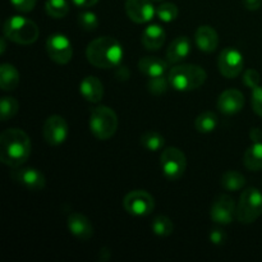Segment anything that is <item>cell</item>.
Returning <instances> with one entry per match:
<instances>
[{
    "label": "cell",
    "mask_w": 262,
    "mask_h": 262,
    "mask_svg": "<svg viewBox=\"0 0 262 262\" xmlns=\"http://www.w3.org/2000/svg\"><path fill=\"white\" fill-rule=\"evenodd\" d=\"M31 140L18 128H9L0 135V161L9 168H19L31 155Z\"/></svg>",
    "instance_id": "1"
},
{
    "label": "cell",
    "mask_w": 262,
    "mask_h": 262,
    "mask_svg": "<svg viewBox=\"0 0 262 262\" xmlns=\"http://www.w3.org/2000/svg\"><path fill=\"white\" fill-rule=\"evenodd\" d=\"M123 55L124 51L120 42L110 36L95 38L86 49L87 60L100 69L117 68L122 63Z\"/></svg>",
    "instance_id": "2"
},
{
    "label": "cell",
    "mask_w": 262,
    "mask_h": 262,
    "mask_svg": "<svg viewBox=\"0 0 262 262\" xmlns=\"http://www.w3.org/2000/svg\"><path fill=\"white\" fill-rule=\"evenodd\" d=\"M168 78L174 90L179 92H188L200 89L206 82L207 74L200 66L181 64L170 69Z\"/></svg>",
    "instance_id": "3"
},
{
    "label": "cell",
    "mask_w": 262,
    "mask_h": 262,
    "mask_svg": "<svg viewBox=\"0 0 262 262\" xmlns=\"http://www.w3.org/2000/svg\"><path fill=\"white\" fill-rule=\"evenodd\" d=\"M3 32L8 40L19 45H31L36 42L40 35L38 26L33 20L20 15L8 18L3 27Z\"/></svg>",
    "instance_id": "4"
},
{
    "label": "cell",
    "mask_w": 262,
    "mask_h": 262,
    "mask_svg": "<svg viewBox=\"0 0 262 262\" xmlns=\"http://www.w3.org/2000/svg\"><path fill=\"white\" fill-rule=\"evenodd\" d=\"M90 130L100 141H106L118 129V117L109 106H97L90 114Z\"/></svg>",
    "instance_id": "5"
},
{
    "label": "cell",
    "mask_w": 262,
    "mask_h": 262,
    "mask_svg": "<svg viewBox=\"0 0 262 262\" xmlns=\"http://www.w3.org/2000/svg\"><path fill=\"white\" fill-rule=\"evenodd\" d=\"M262 215V193L250 187L242 192L237 205V220L241 224H252Z\"/></svg>",
    "instance_id": "6"
},
{
    "label": "cell",
    "mask_w": 262,
    "mask_h": 262,
    "mask_svg": "<svg viewBox=\"0 0 262 262\" xmlns=\"http://www.w3.org/2000/svg\"><path fill=\"white\" fill-rule=\"evenodd\" d=\"M160 168L168 181H178L186 171V155L183 151L177 147L165 148L160 156Z\"/></svg>",
    "instance_id": "7"
},
{
    "label": "cell",
    "mask_w": 262,
    "mask_h": 262,
    "mask_svg": "<svg viewBox=\"0 0 262 262\" xmlns=\"http://www.w3.org/2000/svg\"><path fill=\"white\" fill-rule=\"evenodd\" d=\"M123 207L132 216H147L155 209V200L148 192L136 189L125 194L123 200Z\"/></svg>",
    "instance_id": "8"
},
{
    "label": "cell",
    "mask_w": 262,
    "mask_h": 262,
    "mask_svg": "<svg viewBox=\"0 0 262 262\" xmlns=\"http://www.w3.org/2000/svg\"><path fill=\"white\" fill-rule=\"evenodd\" d=\"M217 67L219 71L225 78H235L241 74L245 67V59H243L242 53L238 49L225 48L222 50L217 58Z\"/></svg>",
    "instance_id": "9"
},
{
    "label": "cell",
    "mask_w": 262,
    "mask_h": 262,
    "mask_svg": "<svg viewBox=\"0 0 262 262\" xmlns=\"http://www.w3.org/2000/svg\"><path fill=\"white\" fill-rule=\"evenodd\" d=\"M46 50L49 56L56 64H67L73 56V46L69 38L61 33H54L49 36L46 41Z\"/></svg>",
    "instance_id": "10"
},
{
    "label": "cell",
    "mask_w": 262,
    "mask_h": 262,
    "mask_svg": "<svg viewBox=\"0 0 262 262\" xmlns=\"http://www.w3.org/2000/svg\"><path fill=\"white\" fill-rule=\"evenodd\" d=\"M211 220L215 224L229 225L237 217V206L234 200L228 194H222L214 201L211 206Z\"/></svg>",
    "instance_id": "11"
},
{
    "label": "cell",
    "mask_w": 262,
    "mask_h": 262,
    "mask_svg": "<svg viewBox=\"0 0 262 262\" xmlns=\"http://www.w3.org/2000/svg\"><path fill=\"white\" fill-rule=\"evenodd\" d=\"M43 140L50 146H59L66 142L69 135V128L66 119L60 115H51L46 119L42 128Z\"/></svg>",
    "instance_id": "12"
},
{
    "label": "cell",
    "mask_w": 262,
    "mask_h": 262,
    "mask_svg": "<svg viewBox=\"0 0 262 262\" xmlns=\"http://www.w3.org/2000/svg\"><path fill=\"white\" fill-rule=\"evenodd\" d=\"M13 181L32 192L42 191L46 186L45 176L35 168H15L12 171Z\"/></svg>",
    "instance_id": "13"
},
{
    "label": "cell",
    "mask_w": 262,
    "mask_h": 262,
    "mask_svg": "<svg viewBox=\"0 0 262 262\" xmlns=\"http://www.w3.org/2000/svg\"><path fill=\"white\" fill-rule=\"evenodd\" d=\"M152 0H125V12L135 23L150 22L156 14Z\"/></svg>",
    "instance_id": "14"
},
{
    "label": "cell",
    "mask_w": 262,
    "mask_h": 262,
    "mask_svg": "<svg viewBox=\"0 0 262 262\" xmlns=\"http://www.w3.org/2000/svg\"><path fill=\"white\" fill-rule=\"evenodd\" d=\"M245 106V96L235 89L225 90L217 99V109L224 115H234Z\"/></svg>",
    "instance_id": "15"
},
{
    "label": "cell",
    "mask_w": 262,
    "mask_h": 262,
    "mask_svg": "<svg viewBox=\"0 0 262 262\" xmlns=\"http://www.w3.org/2000/svg\"><path fill=\"white\" fill-rule=\"evenodd\" d=\"M68 229L79 241H89L94 235V227L91 222L79 212H73L68 217Z\"/></svg>",
    "instance_id": "16"
},
{
    "label": "cell",
    "mask_w": 262,
    "mask_h": 262,
    "mask_svg": "<svg viewBox=\"0 0 262 262\" xmlns=\"http://www.w3.org/2000/svg\"><path fill=\"white\" fill-rule=\"evenodd\" d=\"M194 42L199 50L204 53H212L219 45V36L211 26H200L194 33Z\"/></svg>",
    "instance_id": "17"
},
{
    "label": "cell",
    "mask_w": 262,
    "mask_h": 262,
    "mask_svg": "<svg viewBox=\"0 0 262 262\" xmlns=\"http://www.w3.org/2000/svg\"><path fill=\"white\" fill-rule=\"evenodd\" d=\"M79 92L91 104H97L104 97V86L97 77L87 76L79 83Z\"/></svg>",
    "instance_id": "18"
},
{
    "label": "cell",
    "mask_w": 262,
    "mask_h": 262,
    "mask_svg": "<svg viewBox=\"0 0 262 262\" xmlns=\"http://www.w3.org/2000/svg\"><path fill=\"white\" fill-rule=\"evenodd\" d=\"M189 54H191V41L187 36H179L169 45L166 50V58L169 63L178 64L188 58Z\"/></svg>",
    "instance_id": "19"
},
{
    "label": "cell",
    "mask_w": 262,
    "mask_h": 262,
    "mask_svg": "<svg viewBox=\"0 0 262 262\" xmlns=\"http://www.w3.org/2000/svg\"><path fill=\"white\" fill-rule=\"evenodd\" d=\"M165 30L160 25H150L142 32V43L147 50H159L165 42Z\"/></svg>",
    "instance_id": "20"
},
{
    "label": "cell",
    "mask_w": 262,
    "mask_h": 262,
    "mask_svg": "<svg viewBox=\"0 0 262 262\" xmlns=\"http://www.w3.org/2000/svg\"><path fill=\"white\" fill-rule=\"evenodd\" d=\"M169 61L163 60L156 56H145L138 61V69L142 74L151 78V77H158L165 74L168 68Z\"/></svg>",
    "instance_id": "21"
},
{
    "label": "cell",
    "mask_w": 262,
    "mask_h": 262,
    "mask_svg": "<svg viewBox=\"0 0 262 262\" xmlns=\"http://www.w3.org/2000/svg\"><path fill=\"white\" fill-rule=\"evenodd\" d=\"M19 83V72L12 64L4 63L0 67V87L3 91H13Z\"/></svg>",
    "instance_id": "22"
},
{
    "label": "cell",
    "mask_w": 262,
    "mask_h": 262,
    "mask_svg": "<svg viewBox=\"0 0 262 262\" xmlns=\"http://www.w3.org/2000/svg\"><path fill=\"white\" fill-rule=\"evenodd\" d=\"M243 164L251 171H258L262 169V142H255L243 156Z\"/></svg>",
    "instance_id": "23"
},
{
    "label": "cell",
    "mask_w": 262,
    "mask_h": 262,
    "mask_svg": "<svg viewBox=\"0 0 262 262\" xmlns=\"http://www.w3.org/2000/svg\"><path fill=\"white\" fill-rule=\"evenodd\" d=\"M246 177L242 173L235 170H229L223 174L222 177V187L229 192H237L245 188Z\"/></svg>",
    "instance_id": "24"
},
{
    "label": "cell",
    "mask_w": 262,
    "mask_h": 262,
    "mask_svg": "<svg viewBox=\"0 0 262 262\" xmlns=\"http://www.w3.org/2000/svg\"><path fill=\"white\" fill-rule=\"evenodd\" d=\"M217 125V115L214 112H204L197 117L194 122L197 132L211 133Z\"/></svg>",
    "instance_id": "25"
},
{
    "label": "cell",
    "mask_w": 262,
    "mask_h": 262,
    "mask_svg": "<svg viewBox=\"0 0 262 262\" xmlns=\"http://www.w3.org/2000/svg\"><path fill=\"white\" fill-rule=\"evenodd\" d=\"M141 145L148 151H159L165 145V138L155 130H147L141 136Z\"/></svg>",
    "instance_id": "26"
},
{
    "label": "cell",
    "mask_w": 262,
    "mask_h": 262,
    "mask_svg": "<svg viewBox=\"0 0 262 262\" xmlns=\"http://www.w3.org/2000/svg\"><path fill=\"white\" fill-rule=\"evenodd\" d=\"M151 229H152L154 234H156L158 237H169V235L173 234L174 224L168 216L159 215L154 219L152 224H151Z\"/></svg>",
    "instance_id": "27"
},
{
    "label": "cell",
    "mask_w": 262,
    "mask_h": 262,
    "mask_svg": "<svg viewBox=\"0 0 262 262\" xmlns=\"http://www.w3.org/2000/svg\"><path fill=\"white\" fill-rule=\"evenodd\" d=\"M45 10L51 18L60 19L69 12V4L67 0H48L45 4Z\"/></svg>",
    "instance_id": "28"
},
{
    "label": "cell",
    "mask_w": 262,
    "mask_h": 262,
    "mask_svg": "<svg viewBox=\"0 0 262 262\" xmlns=\"http://www.w3.org/2000/svg\"><path fill=\"white\" fill-rule=\"evenodd\" d=\"M18 109H19V104L14 97H3L0 101V117H2L3 122L14 117L18 113Z\"/></svg>",
    "instance_id": "29"
},
{
    "label": "cell",
    "mask_w": 262,
    "mask_h": 262,
    "mask_svg": "<svg viewBox=\"0 0 262 262\" xmlns=\"http://www.w3.org/2000/svg\"><path fill=\"white\" fill-rule=\"evenodd\" d=\"M156 15L161 22L170 23L178 17V8L173 3H163L156 8Z\"/></svg>",
    "instance_id": "30"
},
{
    "label": "cell",
    "mask_w": 262,
    "mask_h": 262,
    "mask_svg": "<svg viewBox=\"0 0 262 262\" xmlns=\"http://www.w3.org/2000/svg\"><path fill=\"white\" fill-rule=\"evenodd\" d=\"M169 86H170V82L169 78H166L165 76H158V77H151L147 82V89L148 91L152 95L156 96H160V95L165 94L168 91Z\"/></svg>",
    "instance_id": "31"
},
{
    "label": "cell",
    "mask_w": 262,
    "mask_h": 262,
    "mask_svg": "<svg viewBox=\"0 0 262 262\" xmlns=\"http://www.w3.org/2000/svg\"><path fill=\"white\" fill-rule=\"evenodd\" d=\"M78 25L84 31H95L99 26V18L94 12H82L78 15Z\"/></svg>",
    "instance_id": "32"
},
{
    "label": "cell",
    "mask_w": 262,
    "mask_h": 262,
    "mask_svg": "<svg viewBox=\"0 0 262 262\" xmlns=\"http://www.w3.org/2000/svg\"><path fill=\"white\" fill-rule=\"evenodd\" d=\"M243 83L250 89H255L260 84V73L256 69H247L243 76Z\"/></svg>",
    "instance_id": "33"
},
{
    "label": "cell",
    "mask_w": 262,
    "mask_h": 262,
    "mask_svg": "<svg viewBox=\"0 0 262 262\" xmlns=\"http://www.w3.org/2000/svg\"><path fill=\"white\" fill-rule=\"evenodd\" d=\"M252 109L256 114L262 117V87L260 84L252 89Z\"/></svg>",
    "instance_id": "34"
},
{
    "label": "cell",
    "mask_w": 262,
    "mask_h": 262,
    "mask_svg": "<svg viewBox=\"0 0 262 262\" xmlns=\"http://www.w3.org/2000/svg\"><path fill=\"white\" fill-rule=\"evenodd\" d=\"M13 7L22 13H28L33 10L36 5V0H10Z\"/></svg>",
    "instance_id": "35"
},
{
    "label": "cell",
    "mask_w": 262,
    "mask_h": 262,
    "mask_svg": "<svg viewBox=\"0 0 262 262\" xmlns=\"http://www.w3.org/2000/svg\"><path fill=\"white\" fill-rule=\"evenodd\" d=\"M227 241V234L223 229L220 228H214L210 232V242L215 246H223Z\"/></svg>",
    "instance_id": "36"
},
{
    "label": "cell",
    "mask_w": 262,
    "mask_h": 262,
    "mask_svg": "<svg viewBox=\"0 0 262 262\" xmlns=\"http://www.w3.org/2000/svg\"><path fill=\"white\" fill-rule=\"evenodd\" d=\"M243 5L248 10H257L262 5V0H242Z\"/></svg>",
    "instance_id": "37"
},
{
    "label": "cell",
    "mask_w": 262,
    "mask_h": 262,
    "mask_svg": "<svg viewBox=\"0 0 262 262\" xmlns=\"http://www.w3.org/2000/svg\"><path fill=\"white\" fill-rule=\"evenodd\" d=\"M117 72H115V76H117L118 79L120 81H125L127 78H129V71H128L127 67H122L118 66L117 67Z\"/></svg>",
    "instance_id": "38"
},
{
    "label": "cell",
    "mask_w": 262,
    "mask_h": 262,
    "mask_svg": "<svg viewBox=\"0 0 262 262\" xmlns=\"http://www.w3.org/2000/svg\"><path fill=\"white\" fill-rule=\"evenodd\" d=\"M72 3L78 8H90L96 5L99 0H72Z\"/></svg>",
    "instance_id": "39"
},
{
    "label": "cell",
    "mask_w": 262,
    "mask_h": 262,
    "mask_svg": "<svg viewBox=\"0 0 262 262\" xmlns=\"http://www.w3.org/2000/svg\"><path fill=\"white\" fill-rule=\"evenodd\" d=\"M250 137L253 142H260V140L262 138V132L258 128H253L250 133Z\"/></svg>",
    "instance_id": "40"
},
{
    "label": "cell",
    "mask_w": 262,
    "mask_h": 262,
    "mask_svg": "<svg viewBox=\"0 0 262 262\" xmlns=\"http://www.w3.org/2000/svg\"><path fill=\"white\" fill-rule=\"evenodd\" d=\"M5 38H7V37H5V36L2 38V50H0V53H2V54H4L5 53V49H7V48H5V46H7V45H5Z\"/></svg>",
    "instance_id": "41"
},
{
    "label": "cell",
    "mask_w": 262,
    "mask_h": 262,
    "mask_svg": "<svg viewBox=\"0 0 262 262\" xmlns=\"http://www.w3.org/2000/svg\"><path fill=\"white\" fill-rule=\"evenodd\" d=\"M152 2H158V3H160V2H164V0H152Z\"/></svg>",
    "instance_id": "42"
}]
</instances>
